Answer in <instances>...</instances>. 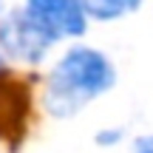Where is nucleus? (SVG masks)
Wrapping results in <instances>:
<instances>
[{
  "instance_id": "1",
  "label": "nucleus",
  "mask_w": 153,
  "mask_h": 153,
  "mask_svg": "<svg viewBox=\"0 0 153 153\" xmlns=\"http://www.w3.org/2000/svg\"><path fill=\"white\" fill-rule=\"evenodd\" d=\"M116 74L108 57L94 48H71L54 71L45 85V108L48 114L60 116H74L79 108H85L94 97L105 94L114 85Z\"/></svg>"
},
{
  "instance_id": "2",
  "label": "nucleus",
  "mask_w": 153,
  "mask_h": 153,
  "mask_svg": "<svg viewBox=\"0 0 153 153\" xmlns=\"http://www.w3.org/2000/svg\"><path fill=\"white\" fill-rule=\"evenodd\" d=\"M31 116V82L26 76L0 68V142L17 150L26 139Z\"/></svg>"
},
{
  "instance_id": "3",
  "label": "nucleus",
  "mask_w": 153,
  "mask_h": 153,
  "mask_svg": "<svg viewBox=\"0 0 153 153\" xmlns=\"http://www.w3.org/2000/svg\"><path fill=\"white\" fill-rule=\"evenodd\" d=\"M51 43H54V37L48 34V28L40 26L28 14V9L9 11L0 20V48H3V54L14 57V60L37 62L43 60V54L48 51Z\"/></svg>"
},
{
  "instance_id": "4",
  "label": "nucleus",
  "mask_w": 153,
  "mask_h": 153,
  "mask_svg": "<svg viewBox=\"0 0 153 153\" xmlns=\"http://www.w3.org/2000/svg\"><path fill=\"white\" fill-rule=\"evenodd\" d=\"M28 14L48 28L54 40L60 37H79L85 31V11L79 0H26Z\"/></svg>"
},
{
  "instance_id": "5",
  "label": "nucleus",
  "mask_w": 153,
  "mask_h": 153,
  "mask_svg": "<svg viewBox=\"0 0 153 153\" xmlns=\"http://www.w3.org/2000/svg\"><path fill=\"white\" fill-rule=\"evenodd\" d=\"M139 3L142 0H79L85 17H97V20H116V17L139 9Z\"/></svg>"
},
{
  "instance_id": "6",
  "label": "nucleus",
  "mask_w": 153,
  "mask_h": 153,
  "mask_svg": "<svg viewBox=\"0 0 153 153\" xmlns=\"http://www.w3.org/2000/svg\"><path fill=\"white\" fill-rule=\"evenodd\" d=\"M119 139H122V131H102L97 136V142L99 145H114V142H119Z\"/></svg>"
},
{
  "instance_id": "7",
  "label": "nucleus",
  "mask_w": 153,
  "mask_h": 153,
  "mask_svg": "<svg viewBox=\"0 0 153 153\" xmlns=\"http://www.w3.org/2000/svg\"><path fill=\"white\" fill-rule=\"evenodd\" d=\"M133 153H153V136H142L133 148Z\"/></svg>"
}]
</instances>
